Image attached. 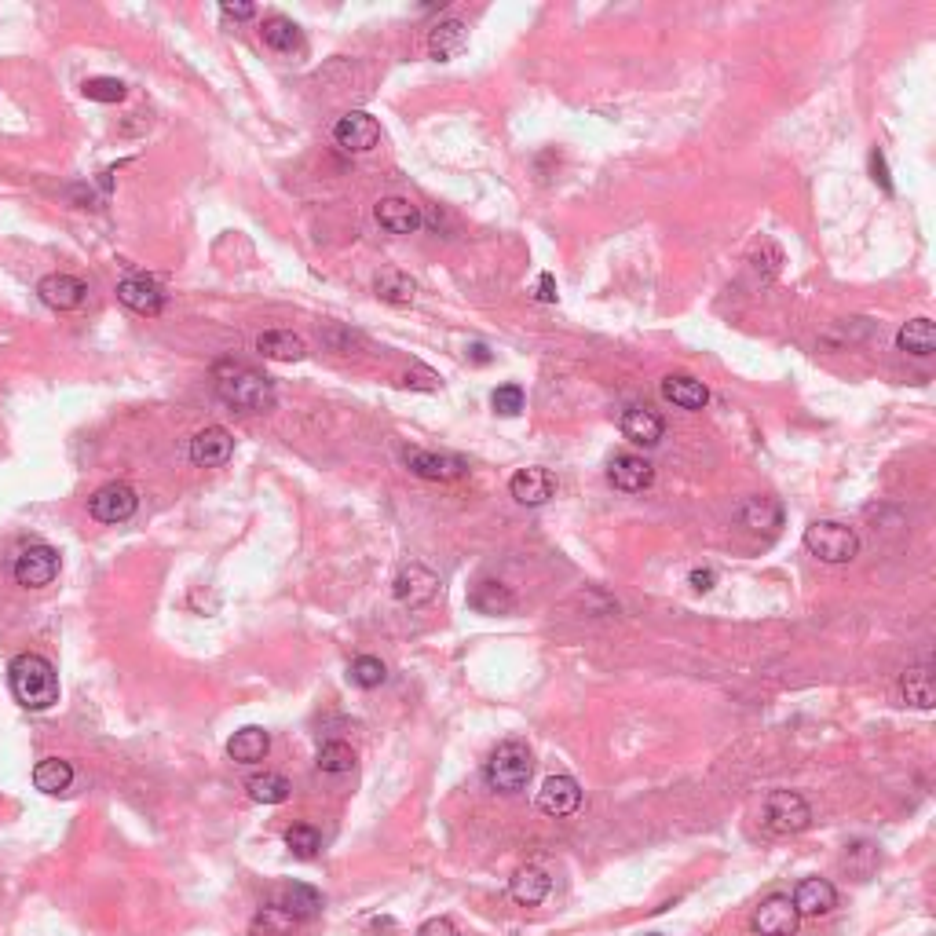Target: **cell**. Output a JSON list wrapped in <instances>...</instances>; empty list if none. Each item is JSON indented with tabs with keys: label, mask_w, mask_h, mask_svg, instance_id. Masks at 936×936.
<instances>
[{
	"label": "cell",
	"mask_w": 936,
	"mask_h": 936,
	"mask_svg": "<svg viewBox=\"0 0 936 936\" xmlns=\"http://www.w3.org/2000/svg\"><path fill=\"white\" fill-rule=\"evenodd\" d=\"M319 772H330V776H341V772H351L355 768V750L341 739H330V743L319 746V757H315Z\"/></svg>",
	"instance_id": "obj_35"
},
{
	"label": "cell",
	"mask_w": 936,
	"mask_h": 936,
	"mask_svg": "<svg viewBox=\"0 0 936 936\" xmlns=\"http://www.w3.org/2000/svg\"><path fill=\"white\" fill-rule=\"evenodd\" d=\"M37 297L52 311H77L88 300V286L74 275H48V278H41Z\"/></svg>",
	"instance_id": "obj_14"
},
{
	"label": "cell",
	"mask_w": 936,
	"mask_h": 936,
	"mask_svg": "<svg viewBox=\"0 0 936 936\" xmlns=\"http://www.w3.org/2000/svg\"><path fill=\"white\" fill-rule=\"evenodd\" d=\"M607 479H611V487L626 490V494H637V490H648L651 483H655V468H651V461L640 458V454H618V458H611V465H607Z\"/></svg>",
	"instance_id": "obj_17"
},
{
	"label": "cell",
	"mask_w": 936,
	"mask_h": 936,
	"mask_svg": "<svg viewBox=\"0 0 936 936\" xmlns=\"http://www.w3.org/2000/svg\"><path fill=\"white\" fill-rule=\"evenodd\" d=\"M256 351H260L264 359H275V362H300L308 355V344L293 330H267L256 337Z\"/></svg>",
	"instance_id": "obj_24"
},
{
	"label": "cell",
	"mask_w": 936,
	"mask_h": 936,
	"mask_svg": "<svg viewBox=\"0 0 936 936\" xmlns=\"http://www.w3.org/2000/svg\"><path fill=\"white\" fill-rule=\"evenodd\" d=\"M878 845L874 841H852V845H845V871L856 874V878H867V874L878 867Z\"/></svg>",
	"instance_id": "obj_37"
},
{
	"label": "cell",
	"mask_w": 936,
	"mask_h": 936,
	"mask_svg": "<svg viewBox=\"0 0 936 936\" xmlns=\"http://www.w3.org/2000/svg\"><path fill=\"white\" fill-rule=\"evenodd\" d=\"M618 425H622V436L629 443H637V447H659L662 432H666L662 417L655 410H648V406H629Z\"/></svg>",
	"instance_id": "obj_19"
},
{
	"label": "cell",
	"mask_w": 936,
	"mask_h": 936,
	"mask_svg": "<svg viewBox=\"0 0 936 936\" xmlns=\"http://www.w3.org/2000/svg\"><path fill=\"white\" fill-rule=\"evenodd\" d=\"M392 593L395 600L403 607H425L436 600L439 593V575L436 571H428L425 564H406L399 575H395L392 582Z\"/></svg>",
	"instance_id": "obj_9"
},
{
	"label": "cell",
	"mask_w": 936,
	"mask_h": 936,
	"mask_svg": "<svg viewBox=\"0 0 936 936\" xmlns=\"http://www.w3.org/2000/svg\"><path fill=\"white\" fill-rule=\"evenodd\" d=\"M136 509H139V498L128 483H107V487H99L96 494L88 498V512H92V520H99V523H125L136 516Z\"/></svg>",
	"instance_id": "obj_7"
},
{
	"label": "cell",
	"mask_w": 936,
	"mask_h": 936,
	"mask_svg": "<svg viewBox=\"0 0 936 936\" xmlns=\"http://www.w3.org/2000/svg\"><path fill=\"white\" fill-rule=\"evenodd\" d=\"M805 549L823 564H852L860 553V534L849 523L838 520H816L805 527Z\"/></svg>",
	"instance_id": "obj_4"
},
{
	"label": "cell",
	"mask_w": 936,
	"mask_h": 936,
	"mask_svg": "<svg viewBox=\"0 0 936 936\" xmlns=\"http://www.w3.org/2000/svg\"><path fill=\"white\" fill-rule=\"evenodd\" d=\"M220 11H224L227 19H253V15H256L253 4H234V0H224V4H220Z\"/></svg>",
	"instance_id": "obj_46"
},
{
	"label": "cell",
	"mask_w": 936,
	"mask_h": 936,
	"mask_svg": "<svg viewBox=\"0 0 936 936\" xmlns=\"http://www.w3.org/2000/svg\"><path fill=\"white\" fill-rule=\"evenodd\" d=\"M117 300L136 315H161L165 311V293L147 275H132L125 282H117Z\"/></svg>",
	"instance_id": "obj_13"
},
{
	"label": "cell",
	"mask_w": 936,
	"mask_h": 936,
	"mask_svg": "<svg viewBox=\"0 0 936 936\" xmlns=\"http://www.w3.org/2000/svg\"><path fill=\"white\" fill-rule=\"evenodd\" d=\"M531 776H534V757H531V750L523 743H516V739L501 743L498 750L487 757V765H483L487 787L498 790V794H520V790H527Z\"/></svg>",
	"instance_id": "obj_3"
},
{
	"label": "cell",
	"mask_w": 936,
	"mask_h": 936,
	"mask_svg": "<svg viewBox=\"0 0 936 936\" xmlns=\"http://www.w3.org/2000/svg\"><path fill=\"white\" fill-rule=\"evenodd\" d=\"M245 790H249V798L260 801V805H282V801L293 794V787H289L286 776H278V772H264V776H253L249 783H245Z\"/></svg>",
	"instance_id": "obj_33"
},
{
	"label": "cell",
	"mask_w": 936,
	"mask_h": 936,
	"mask_svg": "<svg viewBox=\"0 0 936 936\" xmlns=\"http://www.w3.org/2000/svg\"><path fill=\"white\" fill-rule=\"evenodd\" d=\"M549 889H553L549 874H545L542 867H534V863L520 867V871L512 874V882H509V896L520 907H538L545 896H549Z\"/></svg>",
	"instance_id": "obj_23"
},
{
	"label": "cell",
	"mask_w": 936,
	"mask_h": 936,
	"mask_svg": "<svg viewBox=\"0 0 936 936\" xmlns=\"http://www.w3.org/2000/svg\"><path fill=\"white\" fill-rule=\"evenodd\" d=\"M490 406H494L501 417H516L523 410V388L520 384H501L498 392L490 395Z\"/></svg>",
	"instance_id": "obj_41"
},
{
	"label": "cell",
	"mask_w": 936,
	"mask_h": 936,
	"mask_svg": "<svg viewBox=\"0 0 936 936\" xmlns=\"http://www.w3.org/2000/svg\"><path fill=\"white\" fill-rule=\"evenodd\" d=\"M81 92H85L92 103H121V99L128 96L125 81H117V77H88L85 85H81Z\"/></svg>",
	"instance_id": "obj_40"
},
{
	"label": "cell",
	"mask_w": 936,
	"mask_h": 936,
	"mask_svg": "<svg viewBox=\"0 0 936 936\" xmlns=\"http://www.w3.org/2000/svg\"><path fill=\"white\" fill-rule=\"evenodd\" d=\"M468 607H472V611H479V615H512V611H516V593H512L505 582L483 578V582L472 585V593H468Z\"/></svg>",
	"instance_id": "obj_20"
},
{
	"label": "cell",
	"mask_w": 936,
	"mask_h": 936,
	"mask_svg": "<svg viewBox=\"0 0 936 936\" xmlns=\"http://www.w3.org/2000/svg\"><path fill=\"white\" fill-rule=\"evenodd\" d=\"M534 297L542 300V304H553V300H556V278L549 275V271H542V275H538V289H534Z\"/></svg>",
	"instance_id": "obj_44"
},
{
	"label": "cell",
	"mask_w": 936,
	"mask_h": 936,
	"mask_svg": "<svg viewBox=\"0 0 936 936\" xmlns=\"http://www.w3.org/2000/svg\"><path fill=\"white\" fill-rule=\"evenodd\" d=\"M286 845L293 849V856H300V860H311V856L322 849V838H319V830L311 827V823H293V827L286 830Z\"/></svg>",
	"instance_id": "obj_39"
},
{
	"label": "cell",
	"mask_w": 936,
	"mask_h": 936,
	"mask_svg": "<svg viewBox=\"0 0 936 936\" xmlns=\"http://www.w3.org/2000/svg\"><path fill=\"white\" fill-rule=\"evenodd\" d=\"M267 750H271V735L264 728H256V724L234 732L231 743H227V757H231L234 765H256V761L267 757Z\"/></svg>",
	"instance_id": "obj_25"
},
{
	"label": "cell",
	"mask_w": 936,
	"mask_h": 936,
	"mask_svg": "<svg viewBox=\"0 0 936 936\" xmlns=\"http://www.w3.org/2000/svg\"><path fill=\"white\" fill-rule=\"evenodd\" d=\"M790 904H794V911L798 915H827V911H834L838 907V889L827 882V878H805V882H798V889H794V896H790Z\"/></svg>",
	"instance_id": "obj_18"
},
{
	"label": "cell",
	"mask_w": 936,
	"mask_h": 936,
	"mask_svg": "<svg viewBox=\"0 0 936 936\" xmlns=\"http://www.w3.org/2000/svg\"><path fill=\"white\" fill-rule=\"evenodd\" d=\"M578 805H582V787H578L575 776H549L542 783V790H538V809L545 816L553 819L575 816Z\"/></svg>",
	"instance_id": "obj_12"
},
{
	"label": "cell",
	"mask_w": 936,
	"mask_h": 936,
	"mask_svg": "<svg viewBox=\"0 0 936 936\" xmlns=\"http://www.w3.org/2000/svg\"><path fill=\"white\" fill-rule=\"evenodd\" d=\"M798 922H801V915L794 911L790 896H783V893L765 896L754 911V933L757 936H794L798 933Z\"/></svg>",
	"instance_id": "obj_10"
},
{
	"label": "cell",
	"mask_w": 936,
	"mask_h": 936,
	"mask_svg": "<svg viewBox=\"0 0 936 936\" xmlns=\"http://www.w3.org/2000/svg\"><path fill=\"white\" fill-rule=\"evenodd\" d=\"M348 677L351 684H359V688H381L384 681H388V666H384L377 655H359V659H351L348 666Z\"/></svg>",
	"instance_id": "obj_36"
},
{
	"label": "cell",
	"mask_w": 936,
	"mask_h": 936,
	"mask_svg": "<svg viewBox=\"0 0 936 936\" xmlns=\"http://www.w3.org/2000/svg\"><path fill=\"white\" fill-rule=\"evenodd\" d=\"M264 44L271 48V52L293 55V52H300L304 37H300V26L293 19H286V15H271V19H264Z\"/></svg>",
	"instance_id": "obj_31"
},
{
	"label": "cell",
	"mask_w": 936,
	"mask_h": 936,
	"mask_svg": "<svg viewBox=\"0 0 936 936\" xmlns=\"http://www.w3.org/2000/svg\"><path fill=\"white\" fill-rule=\"evenodd\" d=\"M662 395H666L673 406H681V410H702V406L710 403L706 384L688 377V373H670V377L662 381Z\"/></svg>",
	"instance_id": "obj_27"
},
{
	"label": "cell",
	"mask_w": 936,
	"mask_h": 936,
	"mask_svg": "<svg viewBox=\"0 0 936 936\" xmlns=\"http://www.w3.org/2000/svg\"><path fill=\"white\" fill-rule=\"evenodd\" d=\"M900 692H904V699L911 702V706H918V710H933V702H936L933 670H929V666H911V670H904Z\"/></svg>",
	"instance_id": "obj_30"
},
{
	"label": "cell",
	"mask_w": 936,
	"mask_h": 936,
	"mask_svg": "<svg viewBox=\"0 0 936 936\" xmlns=\"http://www.w3.org/2000/svg\"><path fill=\"white\" fill-rule=\"evenodd\" d=\"M403 461L410 465V472L421 479H432V483H458L468 476V465L454 454H436V450H417L406 447Z\"/></svg>",
	"instance_id": "obj_8"
},
{
	"label": "cell",
	"mask_w": 936,
	"mask_h": 936,
	"mask_svg": "<svg viewBox=\"0 0 936 936\" xmlns=\"http://www.w3.org/2000/svg\"><path fill=\"white\" fill-rule=\"evenodd\" d=\"M761 816H765V827L772 830V834L787 838V834H801V830H809L812 805L801 798L798 790H772V794L765 798V809H761Z\"/></svg>",
	"instance_id": "obj_5"
},
{
	"label": "cell",
	"mask_w": 936,
	"mask_h": 936,
	"mask_svg": "<svg viewBox=\"0 0 936 936\" xmlns=\"http://www.w3.org/2000/svg\"><path fill=\"white\" fill-rule=\"evenodd\" d=\"M333 139H337V147H344L348 154H366V150L377 147L381 125H377V117H370L366 110H351V114H344L341 121L333 125Z\"/></svg>",
	"instance_id": "obj_11"
},
{
	"label": "cell",
	"mask_w": 936,
	"mask_h": 936,
	"mask_svg": "<svg viewBox=\"0 0 936 936\" xmlns=\"http://www.w3.org/2000/svg\"><path fill=\"white\" fill-rule=\"evenodd\" d=\"M373 289H377V297L388 300V304H410L417 293L414 278L403 275V271H381L377 282H373Z\"/></svg>",
	"instance_id": "obj_34"
},
{
	"label": "cell",
	"mask_w": 936,
	"mask_h": 936,
	"mask_svg": "<svg viewBox=\"0 0 936 936\" xmlns=\"http://www.w3.org/2000/svg\"><path fill=\"white\" fill-rule=\"evenodd\" d=\"M468 351H472V359H476V362H490V355H487V348H483V344H472Z\"/></svg>",
	"instance_id": "obj_47"
},
{
	"label": "cell",
	"mask_w": 936,
	"mask_h": 936,
	"mask_svg": "<svg viewBox=\"0 0 936 936\" xmlns=\"http://www.w3.org/2000/svg\"><path fill=\"white\" fill-rule=\"evenodd\" d=\"M509 490L520 505L538 509V505H545V501L556 494V479L549 468H520V472L509 479Z\"/></svg>",
	"instance_id": "obj_15"
},
{
	"label": "cell",
	"mask_w": 936,
	"mask_h": 936,
	"mask_svg": "<svg viewBox=\"0 0 936 936\" xmlns=\"http://www.w3.org/2000/svg\"><path fill=\"white\" fill-rule=\"evenodd\" d=\"M293 926H297V918L289 915L286 907H278V904L260 907V915H256V922H253L256 933H267V936H286Z\"/></svg>",
	"instance_id": "obj_38"
},
{
	"label": "cell",
	"mask_w": 936,
	"mask_h": 936,
	"mask_svg": "<svg viewBox=\"0 0 936 936\" xmlns=\"http://www.w3.org/2000/svg\"><path fill=\"white\" fill-rule=\"evenodd\" d=\"M896 344H900V351L915 355V359H929V355L936 351V326L929 319L904 322L900 333H896Z\"/></svg>",
	"instance_id": "obj_28"
},
{
	"label": "cell",
	"mask_w": 936,
	"mask_h": 936,
	"mask_svg": "<svg viewBox=\"0 0 936 936\" xmlns=\"http://www.w3.org/2000/svg\"><path fill=\"white\" fill-rule=\"evenodd\" d=\"M713 582H717V571H713V567H695L692 571V585L699 593H710Z\"/></svg>",
	"instance_id": "obj_45"
},
{
	"label": "cell",
	"mask_w": 936,
	"mask_h": 936,
	"mask_svg": "<svg viewBox=\"0 0 936 936\" xmlns=\"http://www.w3.org/2000/svg\"><path fill=\"white\" fill-rule=\"evenodd\" d=\"M739 523H743L746 531L772 534L776 527H783V505L776 498H746L739 505Z\"/></svg>",
	"instance_id": "obj_26"
},
{
	"label": "cell",
	"mask_w": 936,
	"mask_h": 936,
	"mask_svg": "<svg viewBox=\"0 0 936 936\" xmlns=\"http://www.w3.org/2000/svg\"><path fill=\"white\" fill-rule=\"evenodd\" d=\"M465 48H468V26L461 19H443L428 33V52H432V59H439V63L461 55Z\"/></svg>",
	"instance_id": "obj_22"
},
{
	"label": "cell",
	"mask_w": 936,
	"mask_h": 936,
	"mask_svg": "<svg viewBox=\"0 0 936 936\" xmlns=\"http://www.w3.org/2000/svg\"><path fill=\"white\" fill-rule=\"evenodd\" d=\"M8 684L15 702L33 713L52 710L55 702H59V673L37 651H22V655H15L8 662Z\"/></svg>",
	"instance_id": "obj_1"
},
{
	"label": "cell",
	"mask_w": 936,
	"mask_h": 936,
	"mask_svg": "<svg viewBox=\"0 0 936 936\" xmlns=\"http://www.w3.org/2000/svg\"><path fill=\"white\" fill-rule=\"evenodd\" d=\"M55 575H59V553L52 545H26L15 556V582L22 589H44L55 582Z\"/></svg>",
	"instance_id": "obj_6"
},
{
	"label": "cell",
	"mask_w": 936,
	"mask_h": 936,
	"mask_svg": "<svg viewBox=\"0 0 936 936\" xmlns=\"http://www.w3.org/2000/svg\"><path fill=\"white\" fill-rule=\"evenodd\" d=\"M417 936H458V929H454V922H447V918H428L425 926L417 929Z\"/></svg>",
	"instance_id": "obj_43"
},
{
	"label": "cell",
	"mask_w": 936,
	"mask_h": 936,
	"mask_svg": "<svg viewBox=\"0 0 936 936\" xmlns=\"http://www.w3.org/2000/svg\"><path fill=\"white\" fill-rule=\"evenodd\" d=\"M278 907H286L297 922H304V918H315L322 911V893L319 889H311V885H304V882H293L286 893H282Z\"/></svg>",
	"instance_id": "obj_32"
},
{
	"label": "cell",
	"mask_w": 936,
	"mask_h": 936,
	"mask_svg": "<svg viewBox=\"0 0 936 936\" xmlns=\"http://www.w3.org/2000/svg\"><path fill=\"white\" fill-rule=\"evenodd\" d=\"M373 213H377V224L392 234H414L417 227L425 224L421 209H417L410 198H381Z\"/></svg>",
	"instance_id": "obj_21"
},
{
	"label": "cell",
	"mask_w": 936,
	"mask_h": 936,
	"mask_svg": "<svg viewBox=\"0 0 936 936\" xmlns=\"http://www.w3.org/2000/svg\"><path fill=\"white\" fill-rule=\"evenodd\" d=\"M70 783H74V768H70V761H59V757H44L41 765L33 768V787L41 790V794H66L70 790Z\"/></svg>",
	"instance_id": "obj_29"
},
{
	"label": "cell",
	"mask_w": 936,
	"mask_h": 936,
	"mask_svg": "<svg viewBox=\"0 0 936 936\" xmlns=\"http://www.w3.org/2000/svg\"><path fill=\"white\" fill-rule=\"evenodd\" d=\"M871 172H874V183H882V191L893 194V180H889V169H885L882 150H871Z\"/></svg>",
	"instance_id": "obj_42"
},
{
	"label": "cell",
	"mask_w": 936,
	"mask_h": 936,
	"mask_svg": "<svg viewBox=\"0 0 936 936\" xmlns=\"http://www.w3.org/2000/svg\"><path fill=\"white\" fill-rule=\"evenodd\" d=\"M231 454H234V439H231V432H227V428H220V425L202 428V432L191 439V461H194V465L220 468V465H227V461H231Z\"/></svg>",
	"instance_id": "obj_16"
},
{
	"label": "cell",
	"mask_w": 936,
	"mask_h": 936,
	"mask_svg": "<svg viewBox=\"0 0 936 936\" xmlns=\"http://www.w3.org/2000/svg\"><path fill=\"white\" fill-rule=\"evenodd\" d=\"M216 395L224 399L231 410H242V414H264L275 406V388L267 381L264 373L249 370L242 362H216Z\"/></svg>",
	"instance_id": "obj_2"
}]
</instances>
